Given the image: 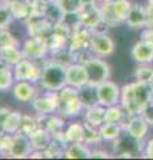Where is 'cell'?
<instances>
[{"mask_svg": "<svg viewBox=\"0 0 153 160\" xmlns=\"http://www.w3.org/2000/svg\"><path fill=\"white\" fill-rule=\"evenodd\" d=\"M153 88L146 82L128 83L121 88L120 104L125 109L128 116L141 115L142 109L152 100Z\"/></svg>", "mask_w": 153, "mask_h": 160, "instance_id": "1", "label": "cell"}, {"mask_svg": "<svg viewBox=\"0 0 153 160\" xmlns=\"http://www.w3.org/2000/svg\"><path fill=\"white\" fill-rule=\"evenodd\" d=\"M41 79L40 86L45 91L59 92L67 86V68L53 60H48L41 67Z\"/></svg>", "mask_w": 153, "mask_h": 160, "instance_id": "2", "label": "cell"}, {"mask_svg": "<svg viewBox=\"0 0 153 160\" xmlns=\"http://www.w3.org/2000/svg\"><path fill=\"white\" fill-rule=\"evenodd\" d=\"M57 93H59V107L56 112L59 115H61L64 119H73L83 113L84 106L80 98H79L77 88L67 84Z\"/></svg>", "mask_w": 153, "mask_h": 160, "instance_id": "3", "label": "cell"}, {"mask_svg": "<svg viewBox=\"0 0 153 160\" xmlns=\"http://www.w3.org/2000/svg\"><path fill=\"white\" fill-rule=\"evenodd\" d=\"M84 67L87 69L88 83L93 86H98L105 80L111 78V66L101 58L95 56L84 63Z\"/></svg>", "mask_w": 153, "mask_h": 160, "instance_id": "4", "label": "cell"}, {"mask_svg": "<svg viewBox=\"0 0 153 160\" xmlns=\"http://www.w3.org/2000/svg\"><path fill=\"white\" fill-rule=\"evenodd\" d=\"M112 144H113V152L117 155V158H133L135 155L141 152L142 149L141 140L132 138L125 131L121 133L120 138L113 140Z\"/></svg>", "mask_w": 153, "mask_h": 160, "instance_id": "5", "label": "cell"}, {"mask_svg": "<svg viewBox=\"0 0 153 160\" xmlns=\"http://www.w3.org/2000/svg\"><path fill=\"white\" fill-rule=\"evenodd\" d=\"M41 71L43 68L36 66L33 60H29L26 58L13 67V75L16 82L26 80V82H31L36 84L41 79Z\"/></svg>", "mask_w": 153, "mask_h": 160, "instance_id": "6", "label": "cell"}, {"mask_svg": "<svg viewBox=\"0 0 153 160\" xmlns=\"http://www.w3.org/2000/svg\"><path fill=\"white\" fill-rule=\"evenodd\" d=\"M31 106L36 115H51L57 111L59 93L55 91H47L41 95H36L31 102Z\"/></svg>", "mask_w": 153, "mask_h": 160, "instance_id": "7", "label": "cell"}, {"mask_svg": "<svg viewBox=\"0 0 153 160\" xmlns=\"http://www.w3.org/2000/svg\"><path fill=\"white\" fill-rule=\"evenodd\" d=\"M22 52L26 59L29 60H41L49 55V48L47 46V42L44 39L40 38H31L24 40V43L22 44Z\"/></svg>", "mask_w": 153, "mask_h": 160, "instance_id": "8", "label": "cell"}, {"mask_svg": "<svg viewBox=\"0 0 153 160\" xmlns=\"http://www.w3.org/2000/svg\"><path fill=\"white\" fill-rule=\"evenodd\" d=\"M27 33L31 38H40L45 40L53 31V24L44 16H31L24 22Z\"/></svg>", "mask_w": 153, "mask_h": 160, "instance_id": "9", "label": "cell"}, {"mask_svg": "<svg viewBox=\"0 0 153 160\" xmlns=\"http://www.w3.org/2000/svg\"><path fill=\"white\" fill-rule=\"evenodd\" d=\"M97 95H98V103L104 107L115 106L118 104L121 96V88L116 83L111 80H105L101 84L97 86Z\"/></svg>", "mask_w": 153, "mask_h": 160, "instance_id": "10", "label": "cell"}, {"mask_svg": "<svg viewBox=\"0 0 153 160\" xmlns=\"http://www.w3.org/2000/svg\"><path fill=\"white\" fill-rule=\"evenodd\" d=\"M79 23H81L83 26L91 28L92 31L100 26L103 23V15H101V7L96 4H87L83 6L81 9L77 12Z\"/></svg>", "mask_w": 153, "mask_h": 160, "instance_id": "11", "label": "cell"}, {"mask_svg": "<svg viewBox=\"0 0 153 160\" xmlns=\"http://www.w3.org/2000/svg\"><path fill=\"white\" fill-rule=\"evenodd\" d=\"M33 151L31 139L28 135H24L22 132H16L12 136V143L11 148H9L8 156L13 159H24L29 158V155Z\"/></svg>", "mask_w": 153, "mask_h": 160, "instance_id": "12", "label": "cell"}, {"mask_svg": "<svg viewBox=\"0 0 153 160\" xmlns=\"http://www.w3.org/2000/svg\"><path fill=\"white\" fill-rule=\"evenodd\" d=\"M92 52L98 58H107L115 52V42L105 32H95L91 40Z\"/></svg>", "mask_w": 153, "mask_h": 160, "instance_id": "13", "label": "cell"}, {"mask_svg": "<svg viewBox=\"0 0 153 160\" xmlns=\"http://www.w3.org/2000/svg\"><path fill=\"white\" fill-rule=\"evenodd\" d=\"M125 23L131 28H145L149 26V16H148L146 7L141 4H132L127 13Z\"/></svg>", "mask_w": 153, "mask_h": 160, "instance_id": "14", "label": "cell"}, {"mask_svg": "<svg viewBox=\"0 0 153 160\" xmlns=\"http://www.w3.org/2000/svg\"><path fill=\"white\" fill-rule=\"evenodd\" d=\"M131 56L139 64H151L153 63V43L149 40L141 39L133 46Z\"/></svg>", "mask_w": 153, "mask_h": 160, "instance_id": "15", "label": "cell"}, {"mask_svg": "<svg viewBox=\"0 0 153 160\" xmlns=\"http://www.w3.org/2000/svg\"><path fill=\"white\" fill-rule=\"evenodd\" d=\"M12 95L20 103H31L37 95V89L35 87V83L20 80V82H15L12 87Z\"/></svg>", "mask_w": 153, "mask_h": 160, "instance_id": "16", "label": "cell"}, {"mask_svg": "<svg viewBox=\"0 0 153 160\" xmlns=\"http://www.w3.org/2000/svg\"><path fill=\"white\" fill-rule=\"evenodd\" d=\"M67 84L77 89L88 84V75L84 64L73 63L67 67Z\"/></svg>", "mask_w": 153, "mask_h": 160, "instance_id": "17", "label": "cell"}, {"mask_svg": "<svg viewBox=\"0 0 153 160\" xmlns=\"http://www.w3.org/2000/svg\"><path fill=\"white\" fill-rule=\"evenodd\" d=\"M148 128H149V124L142 118V115H135V116H131L128 123L124 126V131L129 133L132 138L137 140H142L146 136Z\"/></svg>", "mask_w": 153, "mask_h": 160, "instance_id": "18", "label": "cell"}, {"mask_svg": "<svg viewBox=\"0 0 153 160\" xmlns=\"http://www.w3.org/2000/svg\"><path fill=\"white\" fill-rule=\"evenodd\" d=\"M37 122L39 126L45 128L51 135H55L57 132H60L64 129L65 126V119L61 115H37Z\"/></svg>", "mask_w": 153, "mask_h": 160, "instance_id": "19", "label": "cell"}, {"mask_svg": "<svg viewBox=\"0 0 153 160\" xmlns=\"http://www.w3.org/2000/svg\"><path fill=\"white\" fill-rule=\"evenodd\" d=\"M23 59L24 55L19 46H8L0 48V64H6V66L13 68Z\"/></svg>", "mask_w": 153, "mask_h": 160, "instance_id": "20", "label": "cell"}, {"mask_svg": "<svg viewBox=\"0 0 153 160\" xmlns=\"http://www.w3.org/2000/svg\"><path fill=\"white\" fill-rule=\"evenodd\" d=\"M105 109L107 107L101 106V104L85 108L84 109V122L95 127L103 126L105 123Z\"/></svg>", "mask_w": 153, "mask_h": 160, "instance_id": "21", "label": "cell"}, {"mask_svg": "<svg viewBox=\"0 0 153 160\" xmlns=\"http://www.w3.org/2000/svg\"><path fill=\"white\" fill-rule=\"evenodd\" d=\"M7 3L15 20H20L24 23L32 16V7L29 3L19 2V0H7Z\"/></svg>", "mask_w": 153, "mask_h": 160, "instance_id": "22", "label": "cell"}, {"mask_svg": "<svg viewBox=\"0 0 153 160\" xmlns=\"http://www.w3.org/2000/svg\"><path fill=\"white\" fill-rule=\"evenodd\" d=\"M79 98H80L84 109L93 106H97L98 103V95H97V86L93 84H85L81 88H79Z\"/></svg>", "mask_w": 153, "mask_h": 160, "instance_id": "23", "label": "cell"}, {"mask_svg": "<svg viewBox=\"0 0 153 160\" xmlns=\"http://www.w3.org/2000/svg\"><path fill=\"white\" fill-rule=\"evenodd\" d=\"M31 139V144L33 149H40V151H45L47 147L49 146L52 140V135L49 133L45 128L39 127L33 133L29 135Z\"/></svg>", "mask_w": 153, "mask_h": 160, "instance_id": "24", "label": "cell"}, {"mask_svg": "<svg viewBox=\"0 0 153 160\" xmlns=\"http://www.w3.org/2000/svg\"><path fill=\"white\" fill-rule=\"evenodd\" d=\"M98 131H100L101 140L113 142L117 138H120L121 133L124 132V126L121 123H104L98 127Z\"/></svg>", "mask_w": 153, "mask_h": 160, "instance_id": "25", "label": "cell"}, {"mask_svg": "<svg viewBox=\"0 0 153 160\" xmlns=\"http://www.w3.org/2000/svg\"><path fill=\"white\" fill-rule=\"evenodd\" d=\"M89 146L85 143H69L65 149V159H89L91 158Z\"/></svg>", "mask_w": 153, "mask_h": 160, "instance_id": "26", "label": "cell"}, {"mask_svg": "<svg viewBox=\"0 0 153 160\" xmlns=\"http://www.w3.org/2000/svg\"><path fill=\"white\" fill-rule=\"evenodd\" d=\"M22 119H23V113L20 111H11L7 119L4 120V123L2 124L0 129L7 133H16L20 131V126H22Z\"/></svg>", "mask_w": 153, "mask_h": 160, "instance_id": "27", "label": "cell"}, {"mask_svg": "<svg viewBox=\"0 0 153 160\" xmlns=\"http://www.w3.org/2000/svg\"><path fill=\"white\" fill-rule=\"evenodd\" d=\"M15 82L16 80H15L13 68L6 64H0V92H7L12 89Z\"/></svg>", "mask_w": 153, "mask_h": 160, "instance_id": "28", "label": "cell"}, {"mask_svg": "<svg viewBox=\"0 0 153 160\" xmlns=\"http://www.w3.org/2000/svg\"><path fill=\"white\" fill-rule=\"evenodd\" d=\"M49 55H51V60H53V62H56L59 64H61V66H64L65 68L69 67L71 64L76 63L75 53H73L68 47L60 48V49H57V51L49 53Z\"/></svg>", "mask_w": 153, "mask_h": 160, "instance_id": "29", "label": "cell"}, {"mask_svg": "<svg viewBox=\"0 0 153 160\" xmlns=\"http://www.w3.org/2000/svg\"><path fill=\"white\" fill-rule=\"evenodd\" d=\"M101 15H103V22L109 28L117 27V26H120V24H122L121 19L117 16V13L115 12V9H113L112 3H103Z\"/></svg>", "mask_w": 153, "mask_h": 160, "instance_id": "30", "label": "cell"}, {"mask_svg": "<svg viewBox=\"0 0 153 160\" xmlns=\"http://www.w3.org/2000/svg\"><path fill=\"white\" fill-rule=\"evenodd\" d=\"M68 143H84V124L73 122L65 129Z\"/></svg>", "mask_w": 153, "mask_h": 160, "instance_id": "31", "label": "cell"}, {"mask_svg": "<svg viewBox=\"0 0 153 160\" xmlns=\"http://www.w3.org/2000/svg\"><path fill=\"white\" fill-rule=\"evenodd\" d=\"M44 18L48 19L53 26L57 23H60L61 20H64L65 18V13L63 12V9L59 7V4L55 2V3H49V4H45V9H44Z\"/></svg>", "mask_w": 153, "mask_h": 160, "instance_id": "32", "label": "cell"}, {"mask_svg": "<svg viewBox=\"0 0 153 160\" xmlns=\"http://www.w3.org/2000/svg\"><path fill=\"white\" fill-rule=\"evenodd\" d=\"M125 109L121 104L109 106L105 109V123H121L125 115Z\"/></svg>", "mask_w": 153, "mask_h": 160, "instance_id": "33", "label": "cell"}, {"mask_svg": "<svg viewBox=\"0 0 153 160\" xmlns=\"http://www.w3.org/2000/svg\"><path fill=\"white\" fill-rule=\"evenodd\" d=\"M84 143L91 146V144H97L101 142V136H100V131L98 127L91 126L87 122H84Z\"/></svg>", "mask_w": 153, "mask_h": 160, "instance_id": "34", "label": "cell"}, {"mask_svg": "<svg viewBox=\"0 0 153 160\" xmlns=\"http://www.w3.org/2000/svg\"><path fill=\"white\" fill-rule=\"evenodd\" d=\"M67 147L68 146H65V144H63L60 142H57V140L52 139L51 143H49V146L45 149L47 159H60V158H64Z\"/></svg>", "mask_w": 153, "mask_h": 160, "instance_id": "35", "label": "cell"}, {"mask_svg": "<svg viewBox=\"0 0 153 160\" xmlns=\"http://www.w3.org/2000/svg\"><path fill=\"white\" fill-rule=\"evenodd\" d=\"M45 42H47V46H48V48H49V53H52V52L57 51V49L67 47L68 39L52 31V33L45 39Z\"/></svg>", "mask_w": 153, "mask_h": 160, "instance_id": "36", "label": "cell"}, {"mask_svg": "<svg viewBox=\"0 0 153 160\" xmlns=\"http://www.w3.org/2000/svg\"><path fill=\"white\" fill-rule=\"evenodd\" d=\"M40 127L37 122V116H31V115H24L23 113V119H22V126H20V131L24 135H31Z\"/></svg>", "mask_w": 153, "mask_h": 160, "instance_id": "37", "label": "cell"}, {"mask_svg": "<svg viewBox=\"0 0 153 160\" xmlns=\"http://www.w3.org/2000/svg\"><path fill=\"white\" fill-rule=\"evenodd\" d=\"M59 7L63 9V12L65 15H72L77 13L83 7L81 0H56Z\"/></svg>", "mask_w": 153, "mask_h": 160, "instance_id": "38", "label": "cell"}, {"mask_svg": "<svg viewBox=\"0 0 153 160\" xmlns=\"http://www.w3.org/2000/svg\"><path fill=\"white\" fill-rule=\"evenodd\" d=\"M13 16L12 12L8 7L7 2H0V29L3 28H8L9 24L13 22Z\"/></svg>", "mask_w": 153, "mask_h": 160, "instance_id": "39", "label": "cell"}, {"mask_svg": "<svg viewBox=\"0 0 153 160\" xmlns=\"http://www.w3.org/2000/svg\"><path fill=\"white\" fill-rule=\"evenodd\" d=\"M112 6H113L115 12L117 13V16L121 19V22L125 23L127 13H128V11H129L132 3L129 2V0H116V2L112 3Z\"/></svg>", "mask_w": 153, "mask_h": 160, "instance_id": "40", "label": "cell"}, {"mask_svg": "<svg viewBox=\"0 0 153 160\" xmlns=\"http://www.w3.org/2000/svg\"><path fill=\"white\" fill-rule=\"evenodd\" d=\"M153 73V67L151 64H140L135 69V78L139 82H149V79Z\"/></svg>", "mask_w": 153, "mask_h": 160, "instance_id": "41", "label": "cell"}, {"mask_svg": "<svg viewBox=\"0 0 153 160\" xmlns=\"http://www.w3.org/2000/svg\"><path fill=\"white\" fill-rule=\"evenodd\" d=\"M8 46H19V40L11 31H8V28H3L0 29V48Z\"/></svg>", "mask_w": 153, "mask_h": 160, "instance_id": "42", "label": "cell"}, {"mask_svg": "<svg viewBox=\"0 0 153 160\" xmlns=\"http://www.w3.org/2000/svg\"><path fill=\"white\" fill-rule=\"evenodd\" d=\"M141 115H142V118L148 122L149 126H153V100H151V102L144 107Z\"/></svg>", "mask_w": 153, "mask_h": 160, "instance_id": "43", "label": "cell"}, {"mask_svg": "<svg viewBox=\"0 0 153 160\" xmlns=\"http://www.w3.org/2000/svg\"><path fill=\"white\" fill-rule=\"evenodd\" d=\"M111 158V155L107 151H101V149H93L91 152V158L89 159H108Z\"/></svg>", "mask_w": 153, "mask_h": 160, "instance_id": "44", "label": "cell"}, {"mask_svg": "<svg viewBox=\"0 0 153 160\" xmlns=\"http://www.w3.org/2000/svg\"><path fill=\"white\" fill-rule=\"evenodd\" d=\"M141 39L149 40V42L153 43V26H148L144 28V31L141 33Z\"/></svg>", "mask_w": 153, "mask_h": 160, "instance_id": "45", "label": "cell"}, {"mask_svg": "<svg viewBox=\"0 0 153 160\" xmlns=\"http://www.w3.org/2000/svg\"><path fill=\"white\" fill-rule=\"evenodd\" d=\"M144 155H145V158H148V159H153V139H151L149 142L145 144Z\"/></svg>", "mask_w": 153, "mask_h": 160, "instance_id": "46", "label": "cell"}, {"mask_svg": "<svg viewBox=\"0 0 153 160\" xmlns=\"http://www.w3.org/2000/svg\"><path fill=\"white\" fill-rule=\"evenodd\" d=\"M11 112V109L9 108H6V107H0V127H2V124L4 123V120L7 119V116Z\"/></svg>", "mask_w": 153, "mask_h": 160, "instance_id": "47", "label": "cell"}, {"mask_svg": "<svg viewBox=\"0 0 153 160\" xmlns=\"http://www.w3.org/2000/svg\"><path fill=\"white\" fill-rule=\"evenodd\" d=\"M83 2V6H87V4H96L97 0H81Z\"/></svg>", "mask_w": 153, "mask_h": 160, "instance_id": "48", "label": "cell"}, {"mask_svg": "<svg viewBox=\"0 0 153 160\" xmlns=\"http://www.w3.org/2000/svg\"><path fill=\"white\" fill-rule=\"evenodd\" d=\"M40 2H43V3H45V4H49V3H55L56 0H40Z\"/></svg>", "mask_w": 153, "mask_h": 160, "instance_id": "49", "label": "cell"}, {"mask_svg": "<svg viewBox=\"0 0 153 160\" xmlns=\"http://www.w3.org/2000/svg\"><path fill=\"white\" fill-rule=\"evenodd\" d=\"M148 83H149V86L153 88V73H152V76H151V79H149V82H148Z\"/></svg>", "mask_w": 153, "mask_h": 160, "instance_id": "50", "label": "cell"}, {"mask_svg": "<svg viewBox=\"0 0 153 160\" xmlns=\"http://www.w3.org/2000/svg\"><path fill=\"white\" fill-rule=\"evenodd\" d=\"M19 2H24V3H29V4H32L35 0H19Z\"/></svg>", "mask_w": 153, "mask_h": 160, "instance_id": "51", "label": "cell"}, {"mask_svg": "<svg viewBox=\"0 0 153 160\" xmlns=\"http://www.w3.org/2000/svg\"><path fill=\"white\" fill-rule=\"evenodd\" d=\"M100 2H103V3H113V2H116V0H100Z\"/></svg>", "mask_w": 153, "mask_h": 160, "instance_id": "52", "label": "cell"}, {"mask_svg": "<svg viewBox=\"0 0 153 160\" xmlns=\"http://www.w3.org/2000/svg\"><path fill=\"white\" fill-rule=\"evenodd\" d=\"M148 4H153V0H148Z\"/></svg>", "mask_w": 153, "mask_h": 160, "instance_id": "53", "label": "cell"}, {"mask_svg": "<svg viewBox=\"0 0 153 160\" xmlns=\"http://www.w3.org/2000/svg\"><path fill=\"white\" fill-rule=\"evenodd\" d=\"M0 2H7V0H0Z\"/></svg>", "mask_w": 153, "mask_h": 160, "instance_id": "54", "label": "cell"}, {"mask_svg": "<svg viewBox=\"0 0 153 160\" xmlns=\"http://www.w3.org/2000/svg\"><path fill=\"white\" fill-rule=\"evenodd\" d=\"M152 100H153V93H152Z\"/></svg>", "mask_w": 153, "mask_h": 160, "instance_id": "55", "label": "cell"}]
</instances>
